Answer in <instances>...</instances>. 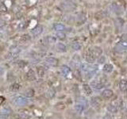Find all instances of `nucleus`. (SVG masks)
Returning a JSON list of instances; mask_svg holds the SVG:
<instances>
[{
    "mask_svg": "<svg viewBox=\"0 0 127 119\" xmlns=\"http://www.w3.org/2000/svg\"><path fill=\"white\" fill-rule=\"evenodd\" d=\"M119 88L121 91L125 92L127 91V80L126 79H121L119 82Z\"/></svg>",
    "mask_w": 127,
    "mask_h": 119,
    "instance_id": "19",
    "label": "nucleus"
},
{
    "mask_svg": "<svg viewBox=\"0 0 127 119\" xmlns=\"http://www.w3.org/2000/svg\"><path fill=\"white\" fill-rule=\"evenodd\" d=\"M7 11V7H6L3 2H0V12H2V13H5Z\"/></svg>",
    "mask_w": 127,
    "mask_h": 119,
    "instance_id": "34",
    "label": "nucleus"
},
{
    "mask_svg": "<svg viewBox=\"0 0 127 119\" xmlns=\"http://www.w3.org/2000/svg\"><path fill=\"white\" fill-rule=\"evenodd\" d=\"M45 42H46L47 44L52 45V44H54V43H56V39L54 37H53V36H48V37H45Z\"/></svg>",
    "mask_w": 127,
    "mask_h": 119,
    "instance_id": "25",
    "label": "nucleus"
},
{
    "mask_svg": "<svg viewBox=\"0 0 127 119\" xmlns=\"http://www.w3.org/2000/svg\"><path fill=\"white\" fill-rule=\"evenodd\" d=\"M5 26H6V23H5V21L0 20V29L3 28V27H5Z\"/></svg>",
    "mask_w": 127,
    "mask_h": 119,
    "instance_id": "40",
    "label": "nucleus"
},
{
    "mask_svg": "<svg viewBox=\"0 0 127 119\" xmlns=\"http://www.w3.org/2000/svg\"><path fill=\"white\" fill-rule=\"evenodd\" d=\"M95 57L93 56V54L91 53V51H89L88 53H86V60H87L88 63H94V60H95Z\"/></svg>",
    "mask_w": 127,
    "mask_h": 119,
    "instance_id": "16",
    "label": "nucleus"
},
{
    "mask_svg": "<svg viewBox=\"0 0 127 119\" xmlns=\"http://www.w3.org/2000/svg\"><path fill=\"white\" fill-rule=\"evenodd\" d=\"M114 49L118 53H124L127 51V41H120L115 45Z\"/></svg>",
    "mask_w": 127,
    "mask_h": 119,
    "instance_id": "4",
    "label": "nucleus"
},
{
    "mask_svg": "<svg viewBox=\"0 0 127 119\" xmlns=\"http://www.w3.org/2000/svg\"><path fill=\"white\" fill-rule=\"evenodd\" d=\"M37 75L38 77L43 78L45 75V68L43 66H39L37 67Z\"/></svg>",
    "mask_w": 127,
    "mask_h": 119,
    "instance_id": "14",
    "label": "nucleus"
},
{
    "mask_svg": "<svg viewBox=\"0 0 127 119\" xmlns=\"http://www.w3.org/2000/svg\"><path fill=\"white\" fill-rule=\"evenodd\" d=\"M74 108H75V111H76L77 113H83V110H85L84 107H83L82 105L80 104V103H77V102H76V104L75 105Z\"/></svg>",
    "mask_w": 127,
    "mask_h": 119,
    "instance_id": "28",
    "label": "nucleus"
},
{
    "mask_svg": "<svg viewBox=\"0 0 127 119\" xmlns=\"http://www.w3.org/2000/svg\"><path fill=\"white\" fill-rule=\"evenodd\" d=\"M56 37L60 40H64L66 38V34L64 33L63 31L62 32H57V33H56Z\"/></svg>",
    "mask_w": 127,
    "mask_h": 119,
    "instance_id": "32",
    "label": "nucleus"
},
{
    "mask_svg": "<svg viewBox=\"0 0 127 119\" xmlns=\"http://www.w3.org/2000/svg\"><path fill=\"white\" fill-rule=\"evenodd\" d=\"M114 95V91L110 89H106L102 92V96L104 99H110Z\"/></svg>",
    "mask_w": 127,
    "mask_h": 119,
    "instance_id": "7",
    "label": "nucleus"
},
{
    "mask_svg": "<svg viewBox=\"0 0 127 119\" xmlns=\"http://www.w3.org/2000/svg\"><path fill=\"white\" fill-rule=\"evenodd\" d=\"M72 48L75 50V51H79V50H80L81 49V47H82V45H81V44L80 42H78V41H76V42H74L73 44H72Z\"/></svg>",
    "mask_w": 127,
    "mask_h": 119,
    "instance_id": "30",
    "label": "nucleus"
},
{
    "mask_svg": "<svg viewBox=\"0 0 127 119\" xmlns=\"http://www.w3.org/2000/svg\"><path fill=\"white\" fill-rule=\"evenodd\" d=\"M121 41H127V33H124L121 37Z\"/></svg>",
    "mask_w": 127,
    "mask_h": 119,
    "instance_id": "39",
    "label": "nucleus"
},
{
    "mask_svg": "<svg viewBox=\"0 0 127 119\" xmlns=\"http://www.w3.org/2000/svg\"><path fill=\"white\" fill-rule=\"evenodd\" d=\"M91 52L93 54V56L94 57L97 58V57H99V56L102 55V48L99 47H94L91 50Z\"/></svg>",
    "mask_w": 127,
    "mask_h": 119,
    "instance_id": "13",
    "label": "nucleus"
},
{
    "mask_svg": "<svg viewBox=\"0 0 127 119\" xmlns=\"http://www.w3.org/2000/svg\"><path fill=\"white\" fill-rule=\"evenodd\" d=\"M55 108L56 109H57L59 110H64L65 109V104L64 103V102H58V103H56L55 105Z\"/></svg>",
    "mask_w": 127,
    "mask_h": 119,
    "instance_id": "31",
    "label": "nucleus"
},
{
    "mask_svg": "<svg viewBox=\"0 0 127 119\" xmlns=\"http://www.w3.org/2000/svg\"><path fill=\"white\" fill-rule=\"evenodd\" d=\"M20 87H21L20 84H18V83H13V84H11V85L10 86L9 89H10V91H13V92H14V91H18V90H19Z\"/></svg>",
    "mask_w": 127,
    "mask_h": 119,
    "instance_id": "23",
    "label": "nucleus"
},
{
    "mask_svg": "<svg viewBox=\"0 0 127 119\" xmlns=\"http://www.w3.org/2000/svg\"><path fill=\"white\" fill-rule=\"evenodd\" d=\"M30 39H31V37L29 34H24L21 37V38H20L19 40H20V42H21V43H27L28 41L30 40Z\"/></svg>",
    "mask_w": 127,
    "mask_h": 119,
    "instance_id": "27",
    "label": "nucleus"
},
{
    "mask_svg": "<svg viewBox=\"0 0 127 119\" xmlns=\"http://www.w3.org/2000/svg\"><path fill=\"white\" fill-rule=\"evenodd\" d=\"M13 104L16 106H23L28 104V100L26 97L23 96H17L13 99Z\"/></svg>",
    "mask_w": 127,
    "mask_h": 119,
    "instance_id": "3",
    "label": "nucleus"
},
{
    "mask_svg": "<svg viewBox=\"0 0 127 119\" xmlns=\"http://www.w3.org/2000/svg\"><path fill=\"white\" fill-rule=\"evenodd\" d=\"M101 103H102L101 99L98 98V97H92L91 99V105L93 107H95V108L99 107L101 106Z\"/></svg>",
    "mask_w": 127,
    "mask_h": 119,
    "instance_id": "8",
    "label": "nucleus"
},
{
    "mask_svg": "<svg viewBox=\"0 0 127 119\" xmlns=\"http://www.w3.org/2000/svg\"><path fill=\"white\" fill-rule=\"evenodd\" d=\"M3 101H4V98L2 96H0V104H1Z\"/></svg>",
    "mask_w": 127,
    "mask_h": 119,
    "instance_id": "41",
    "label": "nucleus"
},
{
    "mask_svg": "<svg viewBox=\"0 0 127 119\" xmlns=\"http://www.w3.org/2000/svg\"><path fill=\"white\" fill-rule=\"evenodd\" d=\"M65 29V26H64L63 24H60V23H57V24H55L54 25V29L57 32H62Z\"/></svg>",
    "mask_w": 127,
    "mask_h": 119,
    "instance_id": "24",
    "label": "nucleus"
},
{
    "mask_svg": "<svg viewBox=\"0 0 127 119\" xmlns=\"http://www.w3.org/2000/svg\"><path fill=\"white\" fill-rule=\"evenodd\" d=\"M106 16V13L103 11H99L95 14V18L96 19H102V18H104Z\"/></svg>",
    "mask_w": 127,
    "mask_h": 119,
    "instance_id": "33",
    "label": "nucleus"
},
{
    "mask_svg": "<svg viewBox=\"0 0 127 119\" xmlns=\"http://www.w3.org/2000/svg\"><path fill=\"white\" fill-rule=\"evenodd\" d=\"M122 25H123V21L122 20H121L120 18H118V19H116V21H115V26H116L121 27Z\"/></svg>",
    "mask_w": 127,
    "mask_h": 119,
    "instance_id": "36",
    "label": "nucleus"
},
{
    "mask_svg": "<svg viewBox=\"0 0 127 119\" xmlns=\"http://www.w3.org/2000/svg\"><path fill=\"white\" fill-rule=\"evenodd\" d=\"M45 62L46 64H48L49 66L52 67H56L58 65V60L55 58V57H48L45 60Z\"/></svg>",
    "mask_w": 127,
    "mask_h": 119,
    "instance_id": "9",
    "label": "nucleus"
},
{
    "mask_svg": "<svg viewBox=\"0 0 127 119\" xmlns=\"http://www.w3.org/2000/svg\"><path fill=\"white\" fill-rule=\"evenodd\" d=\"M113 69H114V67L111 64H104L103 67H102V71L105 73H110L112 72Z\"/></svg>",
    "mask_w": 127,
    "mask_h": 119,
    "instance_id": "20",
    "label": "nucleus"
},
{
    "mask_svg": "<svg viewBox=\"0 0 127 119\" xmlns=\"http://www.w3.org/2000/svg\"><path fill=\"white\" fill-rule=\"evenodd\" d=\"M35 94V91L32 88H29L24 91V95L26 96V98H32Z\"/></svg>",
    "mask_w": 127,
    "mask_h": 119,
    "instance_id": "17",
    "label": "nucleus"
},
{
    "mask_svg": "<svg viewBox=\"0 0 127 119\" xmlns=\"http://www.w3.org/2000/svg\"><path fill=\"white\" fill-rule=\"evenodd\" d=\"M74 75H75V77L76 78V79H79V80L82 79V77H81V74H80V71H78V70H76V71L75 72Z\"/></svg>",
    "mask_w": 127,
    "mask_h": 119,
    "instance_id": "37",
    "label": "nucleus"
},
{
    "mask_svg": "<svg viewBox=\"0 0 127 119\" xmlns=\"http://www.w3.org/2000/svg\"><path fill=\"white\" fill-rule=\"evenodd\" d=\"M85 20H86V18H85V16H83V15H79L77 17V22L78 23H80V24L83 23V21H85Z\"/></svg>",
    "mask_w": 127,
    "mask_h": 119,
    "instance_id": "35",
    "label": "nucleus"
},
{
    "mask_svg": "<svg viewBox=\"0 0 127 119\" xmlns=\"http://www.w3.org/2000/svg\"><path fill=\"white\" fill-rule=\"evenodd\" d=\"M121 119H122V118H121Z\"/></svg>",
    "mask_w": 127,
    "mask_h": 119,
    "instance_id": "43",
    "label": "nucleus"
},
{
    "mask_svg": "<svg viewBox=\"0 0 127 119\" xmlns=\"http://www.w3.org/2000/svg\"><path fill=\"white\" fill-rule=\"evenodd\" d=\"M83 91L86 95H87V96H91V94H92V89H91V86L89 84H87V83H84V84L83 85Z\"/></svg>",
    "mask_w": 127,
    "mask_h": 119,
    "instance_id": "11",
    "label": "nucleus"
},
{
    "mask_svg": "<svg viewBox=\"0 0 127 119\" xmlns=\"http://www.w3.org/2000/svg\"><path fill=\"white\" fill-rule=\"evenodd\" d=\"M76 102L77 103L81 104L82 106L84 107V109H87L89 106V102L87 101V99L84 98L83 96H79L76 99Z\"/></svg>",
    "mask_w": 127,
    "mask_h": 119,
    "instance_id": "5",
    "label": "nucleus"
},
{
    "mask_svg": "<svg viewBox=\"0 0 127 119\" xmlns=\"http://www.w3.org/2000/svg\"><path fill=\"white\" fill-rule=\"evenodd\" d=\"M107 110L109 113H118V107L116 106H114V105H109L107 106Z\"/></svg>",
    "mask_w": 127,
    "mask_h": 119,
    "instance_id": "26",
    "label": "nucleus"
},
{
    "mask_svg": "<svg viewBox=\"0 0 127 119\" xmlns=\"http://www.w3.org/2000/svg\"><path fill=\"white\" fill-rule=\"evenodd\" d=\"M90 86H91V88H94V90H101L104 86V84L100 82H98V81H92Z\"/></svg>",
    "mask_w": 127,
    "mask_h": 119,
    "instance_id": "12",
    "label": "nucleus"
},
{
    "mask_svg": "<svg viewBox=\"0 0 127 119\" xmlns=\"http://www.w3.org/2000/svg\"><path fill=\"white\" fill-rule=\"evenodd\" d=\"M105 61H106V57H105L104 56H101L100 57H99V63L103 64Z\"/></svg>",
    "mask_w": 127,
    "mask_h": 119,
    "instance_id": "38",
    "label": "nucleus"
},
{
    "mask_svg": "<svg viewBox=\"0 0 127 119\" xmlns=\"http://www.w3.org/2000/svg\"><path fill=\"white\" fill-rule=\"evenodd\" d=\"M55 94H56V91H55V90H54L53 88H50L49 90L47 91V96H48L49 99L54 98Z\"/></svg>",
    "mask_w": 127,
    "mask_h": 119,
    "instance_id": "29",
    "label": "nucleus"
},
{
    "mask_svg": "<svg viewBox=\"0 0 127 119\" xmlns=\"http://www.w3.org/2000/svg\"><path fill=\"white\" fill-rule=\"evenodd\" d=\"M60 71H61L62 74H63V75H64V76H67V75L71 73V68L67 65H63L61 67Z\"/></svg>",
    "mask_w": 127,
    "mask_h": 119,
    "instance_id": "15",
    "label": "nucleus"
},
{
    "mask_svg": "<svg viewBox=\"0 0 127 119\" xmlns=\"http://www.w3.org/2000/svg\"><path fill=\"white\" fill-rule=\"evenodd\" d=\"M112 9L114 10V12L117 14H121V13H123V9L122 7L118 6L117 4H113L112 5Z\"/></svg>",
    "mask_w": 127,
    "mask_h": 119,
    "instance_id": "18",
    "label": "nucleus"
},
{
    "mask_svg": "<svg viewBox=\"0 0 127 119\" xmlns=\"http://www.w3.org/2000/svg\"><path fill=\"white\" fill-rule=\"evenodd\" d=\"M43 32V26H37L31 30V34L33 37H38Z\"/></svg>",
    "mask_w": 127,
    "mask_h": 119,
    "instance_id": "6",
    "label": "nucleus"
},
{
    "mask_svg": "<svg viewBox=\"0 0 127 119\" xmlns=\"http://www.w3.org/2000/svg\"><path fill=\"white\" fill-rule=\"evenodd\" d=\"M60 8L64 11H72L76 8V5H75L73 2L69 1V0H65V1L62 2L60 3Z\"/></svg>",
    "mask_w": 127,
    "mask_h": 119,
    "instance_id": "1",
    "label": "nucleus"
},
{
    "mask_svg": "<svg viewBox=\"0 0 127 119\" xmlns=\"http://www.w3.org/2000/svg\"><path fill=\"white\" fill-rule=\"evenodd\" d=\"M56 49L60 53H65L67 51V47L63 43H57V45H56Z\"/></svg>",
    "mask_w": 127,
    "mask_h": 119,
    "instance_id": "21",
    "label": "nucleus"
},
{
    "mask_svg": "<svg viewBox=\"0 0 127 119\" xmlns=\"http://www.w3.org/2000/svg\"><path fill=\"white\" fill-rule=\"evenodd\" d=\"M0 113L1 114H3V115H9L11 113V109L8 106H5V107H2L1 110H0Z\"/></svg>",
    "mask_w": 127,
    "mask_h": 119,
    "instance_id": "22",
    "label": "nucleus"
},
{
    "mask_svg": "<svg viewBox=\"0 0 127 119\" xmlns=\"http://www.w3.org/2000/svg\"><path fill=\"white\" fill-rule=\"evenodd\" d=\"M3 69L2 68V67H0V75H2V73H3Z\"/></svg>",
    "mask_w": 127,
    "mask_h": 119,
    "instance_id": "42",
    "label": "nucleus"
},
{
    "mask_svg": "<svg viewBox=\"0 0 127 119\" xmlns=\"http://www.w3.org/2000/svg\"><path fill=\"white\" fill-rule=\"evenodd\" d=\"M20 53H21V48L18 46H17V45H13V46L10 48V52L7 56V58L11 60L17 58L18 54Z\"/></svg>",
    "mask_w": 127,
    "mask_h": 119,
    "instance_id": "2",
    "label": "nucleus"
},
{
    "mask_svg": "<svg viewBox=\"0 0 127 119\" xmlns=\"http://www.w3.org/2000/svg\"><path fill=\"white\" fill-rule=\"evenodd\" d=\"M26 79L29 81H33L36 79V73L33 69H29L26 73Z\"/></svg>",
    "mask_w": 127,
    "mask_h": 119,
    "instance_id": "10",
    "label": "nucleus"
}]
</instances>
